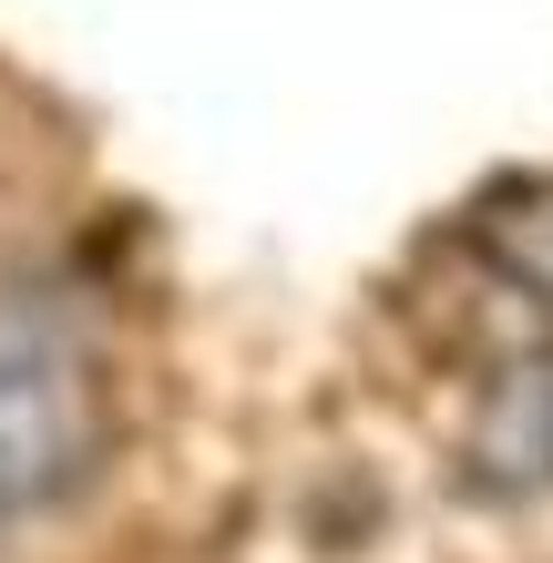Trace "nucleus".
<instances>
[{
	"instance_id": "obj_3",
	"label": "nucleus",
	"mask_w": 553,
	"mask_h": 563,
	"mask_svg": "<svg viewBox=\"0 0 553 563\" xmlns=\"http://www.w3.org/2000/svg\"><path fill=\"white\" fill-rule=\"evenodd\" d=\"M482 256H493L502 297H533L553 308V175H523L482 206Z\"/></svg>"
},
{
	"instance_id": "obj_2",
	"label": "nucleus",
	"mask_w": 553,
	"mask_h": 563,
	"mask_svg": "<svg viewBox=\"0 0 553 563\" xmlns=\"http://www.w3.org/2000/svg\"><path fill=\"white\" fill-rule=\"evenodd\" d=\"M472 472L493 492H543L553 482V349L523 339L482 389V430H472Z\"/></svg>"
},
{
	"instance_id": "obj_1",
	"label": "nucleus",
	"mask_w": 553,
	"mask_h": 563,
	"mask_svg": "<svg viewBox=\"0 0 553 563\" xmlns=\"http://www.w3.org/2000/svg\"><path fill=\"white\" fill-rule=\"evenodd\" d=\"M103 451V369L42 297H0V522L62 503Z\"/></svg>"
}]
</instances>
